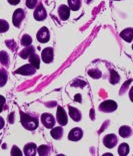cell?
<instances>
[{
    "label": "cell",
    "mask_w": 133,
    "mask_h": 156,
    "mask_svg": "<svg viewBox=\"0 0 133 156\" xmlns=\"http://www.w3.org/2000/svg\"><path fill=\"white\" fill-rule=\"evenodd\" d=\"M3 126H4V119H3L1 116H0V129H2Z\"/></svg>",
    "instance_id": "cell-34"
},
{
    "label": "cell",
    "mask_w": 133,
    "mask_h": 156,
    "mask_svg": "<svg viewBox=\"0 0 133 156\" xmlns=\"http://www.w3.org/2000/svg\"><path fill=\"white\" fill-rule=\"evenodd\" d=\"M11 155H12V156H21L22 153H21V151L19 150V148L17 146H13L12 150H11Z\"/></svg>",
    "instance_id": "cell-30"
},
{
    "label": "cell",
    "mask_w": 133,
    "mask_h": 156,
    "mask_svg": "<svg viewBox=\"0 0 133 156\" xmlns=\"http://www.w3.org/2000/svg\"><path fill=\"white\" fill-rule=\"evenodd\" d=\"M87 1H88V2H90V1H91V0H87Z\"/></svg>",
    "instance_id": "cell-37"
},
{
    "label": "cell",
    "mask_w": 133,
    "mask_h": 156,
    "mask_svg": "<svg viewBox=\"0 0 133 156\" xmlns=\"http://www.w3.org/2000/svg\"><path fill=\"white\" fill-rule=\"evenodd\" d=\"M110 74H111V75H110V83H111L112 85H115V83H118L119 80H120L119 75L117 74V72L114 71V70H111Z\"/></svg>",
    "instance_id": "cell-24"
},
{
    "label": "cell",
    "mask_w": 133,
    "mask_h": 156,
    "mask_svg": "<svg viewBox=\"0 0 133 156\" xmlns=\"http://www.w3.org/2000/svg\"><path fill=\"white\" fill-rule=\"evenodd\" d=\"M119 134L121 137H128V136H130L132 134V130L131 128L127 126V125H123V126H121L119 128Z\"/></svg>",
    "instance_id": "cell-18"
},
{
    "label": "cell",
    "mask_w": 133,
    "mask_h": 156,
    "mask_svg": "<svg viewBox=\"0 0 133 156\" xmlns=\"http://www.w3.org/2000/svg\"><path fill=\"white\" fill-rule=\"evenodd\" d=\"M83 135V131L81 128L79 127H75L73 129H71V131L68 134V139L71 140V141H77V140H80L82 138Z\"/></svg>",
    "instance_id": "cell-11"
},
{
    "label": "cell",
    "mask_w": 133,
    "mask_h": 156,
    "mask_svg": "<svg viewBox=\"0 0 133 156\" xmlns=\"http://www.w3.org/2000/svg\"><path fill=\"white\" fill-rule=\"evenodd\" d=\"M37 147L34 143H28L24 147V154L27 156H33L36 154Z\"/></svg>",
    "instance_id": "cell-16"
},
{
    "label": "cell",
    "mask_w": 133,
    "mask_h": 156,
    "mask_svg": "<svg viewBox=\"0 0 133 156\" xmlns=\"http://www.w3.org/2000/svg\"><path fill=\"white\" fill-rule=\"evenodd\" d=\"M36 37L40 43H47L49 39H50V34H49V31L46 27H42L37 32Z\"/></svg>",
    "instance_id": "cell-5"
},
{
    "label": "cell",
    "mask_w": 133,
    "mask_h": 156,
    "mask_svg": "<svg viewBox=\"0 0 133 156\" xmlns=\"http://www.w3.org/2000/svg\"><path fill=\"white\" fill-rule=\"evenodd\" d=\"M80 98H81V96H80V94H77V96H75V101H81V100H80Z\"/></svg>",
    "instance_id": "cell-36"
},
{
    "label": "cell",
    "mask_w": 133,
    "mask_h": 156,
    "mask_svg": "<svg viewBox=\"0 0 133 156\" xmlns=\"http://www.w3.org/2000/svg\"><path fill=\"white\" fill-rule=\"evenodd\" d=\"M33 16L37 21H43L44 19L46 18L47 13H46V10L44 9L42 4H39L36 7L35 11H34V13H33Z\"/></svg>",
    "instance_id": "cell-7"
},
{
    "label": "cell",
    "mask_w": 133,
    "mask_h": 156,
    "mask_svg": "<svg viewBox=\"0 0 133 156\" xmlns=\"http://www.w3.org/2000/svg\"><path fill=\"white\" fill-rule=\"evenodd\" d=\"M8 2L10 3V4H12V5H16V4H18L19 2H20V0H8Z\"/></svg>",
    "instance_id": "cell-32"
},
{
    "label": "cell",
    "mask_w": 133,
    "mask_h": 156,
    "mask_svg": "<svg viewBox=\"0 0 133 156\" xmlns=\"http://www.w3.org/2000/svg\"><path fill=\"white\" fill-rule=\"evenodd\" d=\"M129 98H130L131 101H133V87H131L130 90H129Z\"/></svg>",
    "instance_id": "cell-33"
},
{
    "label": "cell",
    "mask_w": 133,
    "mask_h": 156,
    "mask_svg": "<svg viewBox=\"0 0 133 156\" xmlns=\"http://www.w3.org/2000/svg\"><path fill=\"white\" fill-rule=\"evenodd\" d=\"M68 5L69 8L73 11H77L80 8L81 5V0H68Z\"/></svg>",
    "instance_id": "cell-20"
},
{
    "label": "cell",
    "mask_w": 133,
    "mask_h": 156,
    "mask_svg": "<svg viewBox=\"0 0 133 156\" xmlns=\"http://www.w3.org/2000/svg\"><path fill=\"white\" fill-rule=\"evenodd\" d=\"M88 74L90 75V77H92L94 79H99L101 77V72L99 70H96V69H94V70H90L88 72Z\"/></svg>",
    "instance_id": "cell-28"
},
{
    "label": "cell",
    "mask_w": 133,
    "mask_h": 156,
    "mask_svg": "<svg viewBox=\"0 0 133 156\" xmlns=\"http://www.w3.org/2000/svg\"><path fill=\"white\" fill-rule=\"evenodd\" d=\"M67 120L68 119L65 110H64L62 106H58L57 108V121H58V123L61 126H64V125L67 124Z\"/></svg>",
    "instance_id": "cell-8"
},
{
    "label": "cell",
    "mask_w": 133,
    "mask_h": 156,
    "mask_svg": "<svg viewBox=\"0 0 133 156\" xmlns=\"http://www.w3.org/2000/svg\"><path fill=\"white\" fill-rule=\"evenodd\" d=\"M117 108V104L113 101H105L99 105V109L103 112H112Z\"/></svg>",
    "instance_id": "cell-2"
},
{
    "label": "cell",
    "mask_w": 133,
    "mask_h": 156,
    "mask_svg": "<svg viewBox=\"0 0 133 156\" xmlns=\"http://www.w3.org/2000/svg\"><path fill=\"white\" fill-rule=\"evenodd\" d=\"M7 79H8L7 72L4 69H0V87L5 86V83L7 82Z\"/></svg>",
    "instance_id": "cell-23"
},
{
    "label": "cell",
    "mask_w": 133,
    "mask_h": 156,
    "mask_svg": "<svg viewBox=\"0 0 133 156\" xmlns=\"http://www.w3.org/2000/svg\"><path fill=\"white\" fill-rule=\"evenodd\" d=\"M41 121H42L44 126L47 128H51L54 126V124H55L54 116L50 115V113H43V115H41Z\"/></svg>",
    "instance_id": "cell-6"
},
{
    "label": "cell",
    "mask_w": 133,
    "mask_h": 156,
    "mask_svg": "<svg viewBox=\"0 0 133 156\" xmlns=\"http://www.w3.org/2000/svg\"><path fill=\"white\" fill-rule=\"evenodd\" d=\"M49 150L50 149H49V147L47 145H41V146L38 147V149H37L39 155H48Z\"/></svg>",
    "instance_id": "cell-26"
},
{
    "label": "cell",
    "mask_w": 133,
    "mask_h": 156,
    "mask_svg": "<svg viewBox=\"0 0 133 156\" xmlns=\"http://www.w3.org/2000/svg\"><path fill=\"white\" fill-rule=\"evenodd\" d=\"M35 71H36V69L31 64H27V65H24V66L20 67L19 69H17L15 71V73L19 74V75H23V76H31V75L35 74Z\"/></svg>",
    "instance_id": "cell-3"
},
{
    "label": "cell",
    "mask_w": 133,
    "mask_h": 156,
    "mask_svg": "<svg viewBox=\"0 0 133 156\" xmlns=\"http://www.w3.org/2000/svg\"><path fill=\"white\" fill-rule=\"evenodd\" d=\"M36 5H37V0H26V6H27L29 9L35 8Z\"/></svg>",
    "instance_id": "cell-29"
},
{
    "label": "cell",
    "mask_w": 133,
    "mask_h": 156,
    "mask_svg": "<svg viewBox=\"0 0 133 156\" xmlns=\"http://www.w3.org/2000/svg\"><path fill=\"white\" fill-rule=\"evenodd\" d=\"M50 134L51 136L54 139L56 140H58L62 137V135H63V129L61 126H57V127H54L52 129V130L50 131Z\"/></svg>",
    "instance_id": "cell-17"
},
{
    "label": "cell",
    "mask_w": 133,
    "mask_h": 156,
    "mask_svg": "<svg viewBox=\"0 0 133 156\" xmlns=\"http://www.w3.org/2000/svg\"><path fill=\"white\" fill-rule=\"evenodd\" d=\"M132 49H133V46H132Z\"/></svg>",
    "instance_id": "cell-38"
},
{
    "label": "cell",
    "mask_w": 133,
    "mask_h": 156,
    "mask_svg": "<svg viewBox=\"0 0 133 156\" xmlns=\"http://www.w3.org/2000/svg\"><path fill=\"white\" fill-rule=\"evenodd\" d=\"M34 53H35V49L30 45V46L26 47L25 49H23V50L19 53V56H20L22 59H28L32 54H34Z\"/></svg>",
    "instance_id": "cell-15"
},
{
    "label": "cell",
    "mask_w": 133,
    "mask_h": 156,
    "mask_svg": "<svg viewBox=\"0 0 133 156\" xmlns=\"http://www.w3.org/2000/svg\"><path fill=\"white\" fill-rule=\"evenodd\" d=\"M0 63H1L3 66H8V64H9L8 54L4 51L0 52Z\"/></svg>",
    "instance_id": "cell-22"
},
{
    "label": "cell",
    "mask_w": 133,
    "mask_h": 156,
    "mask_svg": "<svg viewBox=\"0 0 133 156\" xmlns=\"http://www.w3.org/2000/svg\"><path fill=\"white\" fill-rule=\"evenodd\" d=\"M68 110H69V116L74 121H79L81 119V113L77 108H73V106H68Z\"/></svg>",
    "instance_id": "cell-14"
},
{
    "label": "cell",
    "mask_w": 133,
    "mask_h": 156,
    "mask_svg": "<svg viewBox=\"0 0 133 156\" xmlns=\"http://www.w3.org/2000/svg\"><path fill=\"white\" fill-rule=\"evenodd\" d=\"M129 153V146L127 143H122L118 147V154L121 156H126Z\"/></svg>",
    "instance_id": "cell-21"
},
{
    "label": "cell",
    "mask_w": 133,
    "mask_h": 156,
    "mask_svg": "<svg viewBox=\"0 0 133 156\" xmlns=\"http://www.w3.org/2000/svg\"><path fill=\"white\" fill-rule=\"evenodd\" d=\"M20 119L22 125L28 130H34L38 127V119L37 117L30 116L28 115H25L23 112H20Z\"/></svg>",
    "instance_id": "cell-1"
},
{
    "label": "cell",
    "mask_w": 133,
    "mask_h": 156,
    "mask_svg": "<svg viewBox=\"0 0 133 156\" xmlns=\"http://www.w3.org/2000/svg\"><path fill=\"white\" fill-rule=\"evenodd\" d=\"M58 14L59 17L62 19V20H67L70 16V8L66 5H61L59 6L58 8Z\"/></svg>",
    "instance_id": "cell-12"
},
{
    "label": "cell",
    "mask_w": 133,
    "mask_h": 156,
    "mask_svg": "<svg viewBox=\"0 0 133 156\" xmlns=\"http://www.w3.org/2000/svg\"><path fill=\"white\" fill-rule=\"evenodd\" d=\"M120 36L123 40L128 42V43H130L133 40V28H127L123 30V31L120 33Z\"/></svg>",
    "instance_id": "cell-13"
},
{
    "label": "cell",
    "mask_w": 133,
    "mask_h": 156,
    "mask_svg": "<svg viewBox=\"0 0 133 156\" xmlns=\"http://www.w3.org/2000/svg\"><path fill=\"white\" fill-rule=\"evenodd\" d=\"M31 43H32V38L29 35H23L21 39V45H23L25 47H28L31 45Z\"/></svg>",
    "instance_id": "cell-25"
},
{
    "label": "cell",
    "mask_w": 133,
    "mask_h": 156,
    "mask_svg": "<svg viewBox=\"0 0 133 156\" xmlns=\"http://www.w3.org/2000/svg\"><path fill=\"white\" fill-rule=\"evenodd\" d=\"M13 119H14V115H13V113H11L10 116H9V121H10L11 123L13 122Z\"/></svg>",
    "instance_id": "cell-35"
},
{
    "label": "cell",
    "mask_w": 133,
    "mask_h": 156,
    "mask_svg": "<svg viewBox=\"0 0 133 156\" xmlns=\"http://www.w3.org/2000/svg\"><path fill=\"white\" fill-rule=\"evenodd\" d=\"M4 105H5V98L0 96V112L3 110V108H4Z\"/></svg>",
    "instance_id": "cell-31"
},
{
    "label": "cell",
    "mask_w": 133,
    "mask_h": 156,
    "mask_svg": "<svg viewBox=\"0 0 133 156\" xmlns=\"http://www.w3.org/2000/svg\"><path fill=\"white\" fill-rule=\"evenodd\" d=\"M29 62H30V64H31L34 68H35V69H39V67H40V59H39V57H38V55H36L35 53L29 57Z\"/></svg>",
    "instance_id": "cell-19"
},
{
    "label": "cell",
    "mask_w": 133,
    "mask_h": 156,
    "mask_svg": "<svg viewBox=\"0 0 133 156\" xmlns=\"http://www.w3.org/2000/svg\"><path fill=\"white\" fill-rule=\"evenodd\" d=\"M53 57H54V53H53V49L48 47L45 48L42 51V54H41V58H42V61L44 63L49 64L53 61Z\"/></svg>",
    "instance_id": "cell-10"
},
{
    "label": "cell",
    "mask_w": 133,
    "mask_h": 156,
    "mask_svg": "<svg viewBox=\"0 0 133 156\" xmlns=\"http://www.w3.org/2000/svg\"><path fill=\"white\" fill-rule=\"evenodd\" d=\"M117 142H118V138L115 134H108L103 138V144L107 148H113L116 146Z\"/></svg>",
    "instance_id": "cell-9"
},
{
    "label": "cell",
    "mask_w": 133,
    "mask_h": 156,
    "mask_svg": "<svg viewBox=\"0 0 133 156\" xmlns=\"http://www.w3.org/2000/svg\"><path fill=\"white\" fill-rule=\"evenodd\" d=\"M24 17H25V12L23 9L15 10V12L13 13V17H12V22L15 27H19V26H20Z\"/></svg>",
    "instance_id": "cell-4"
},
{
    "label": "cell",
    "mask_w": 133,
    "mask_h": 156,
    "mask_svg": "<svg viewBox=\"0 0 133 156\" xmlns=\"http://www.w3.org/2000/svg\"><path fill=\"white\" fill-rule=\"evenodd\" d=\"M8 29H9V24L5 20H0V33H4L6 31H8Z\"/></svg>",
    "instance_id": "cell-27"
}]
</instances>
